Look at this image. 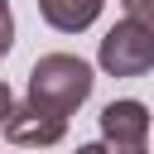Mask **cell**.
Returning <instances> with one entry per match:
<instances>
[{
    "label": "cell",
    "instance_id": "1",
    "mask_svg": "<svg viewBox=\"0 0 154 154\" xmlns=\"http://www.w3.org/2000/svg\"><path fill=\"white\" fill-rule=\"evenodd\" d=\"M96 77H91V63L77 58V53H43L34 67H29V96L34 106L53 111V116H72L87 96H91Z\"/></svg>",
    "mask_w": 154,
    "mask_h": 154
},
{
    "label": "cell",
    "instance_id": "2",
    "mask_svg": "<svg viewBox=\"0 0 154 154\" xmlns=\"http://www.w3.org/2000/svg\"><path fill=\"white\" fill-rule=\"evenodd\" d=\"M96 67L106 77H144L154 67V29L125 14L120 24L106 29V38L96 48Z\"/></svg>",
    "mask_w": 154,
    "mask_h": 154
},
{
    "label": "cell",
    "instance_id": "3",
    "mask_svg": "<svg viewBox=\"0 0 154 154\" xmlns=\"http://www.w3.org/2000/svg\"><path fill=\"white\" fill-rule=\"evenodd\" d=\"M96 120H101V144H106V154H154V149H149V125H154V116H149L144 101H135V96L106 101Z\"/></svg>",
    "mask_w": 154,
    "mask_h": 154
},
{
    "label": "cell",
    "instance_id": "4",
    "mask_svg": "<svg viewBox=\"0 0 154 154\" xmlns=\"http://www.w3.org/2000/svg\"><path fill=\"white\" fill-rule=\"evenodd\" d=\"M5 140L10 144H19V149H53V144H63V135H67V116H53V111H43V106H34V101H19V106H10V116H5Z\"/></svg>",
    "mask_w": 154,
    "mask_h": 154
},
{
    "label": "cell",
    "instance_id": "5",
    "mask_svg": "<svg viewBox=\"0 0 154 154\" xmlns=\"http://www.w3.org/2000/svg\"><path fill=\"white\" fill-rule=\"evenodd\" d=\"M34 5H38V14H43L48 29H58V34H82V29H91V24L101 19V5H106V0H34Z\"/></svg>",
    "mask_w": 154,
    "mask_h": 154
},
{
    "label": "cell",
    "instance_id": "6",
    "mask_svg": "<svg viewBox=\"0 0 154 154\" xmlns=\"http://www.w3.org/2000/svg\"><path fill=\"white\" fill-rule=\"evenodd\" d=\"M120 5H125V14H130V19H140V24H149V29H154V0H120Z\"/></svg>",
    "mask_w": 154,
    "mask_h": 154
},
{
    "label": "cell",
    "instance_id": "7",
    "mask_svg": "<svg viewBox=\"0 0 154 154\" xmlns=\"http://www.w3.org/2000/svg\"><path fill=\"white\" fill-rule=\"evenodd\" d=\"M10 48H14V14L5 10V14H0V58H5Z\"/></svg>",
    "mask_w": 154,
    "mask_h": 154
},
{
    "label": "cell",
    "instance_id": "8",
    "mask_svg": "<svg viewBox=\"0 0 154 154\" xmlns=\"http://www.w3.org/2000/svg\"><path fill=\"white\" fill-rule=\"evenodd\" d=\"M10 106H14V96H10V87L0 82V125H5V116H10Z\"/></svg>",
    "mask_w": 154,
    "mask_h": 154
},
{
    "label": "cell",
    "instance_id": "9",
    "mask_svg": "<svg viewBox=\"0 0 154 154\" xmlns=\"http://www.w3.org/2000/svg\"><path fill=\"white\" fill-rule=\"evenodd\" d=\"M77 154H106V144H77Z\"/></svg>",
    "mask_w": 154,
    "mask_h": 154
},
{
    "label": "cell",
    "instance_id": "10",
    "mask_svg": "<svg viewBox=\"0 0 154 154\" xmlns=\"http://www.w3.org/2000/svg\"><path fill=\"white\" fill-rule=\"evenodd\" d=\"M5 10H10V0H0V14H5Z\"/></svg>",
    "mask_w": 154,
    "mask_h": 154
}]
</instances>
